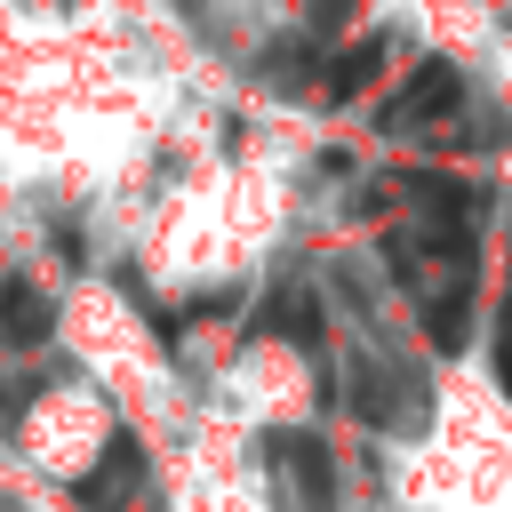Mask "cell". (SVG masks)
Returning a JSON list of instances; mask_svg holds the SVG:
<instances>
[{
	"label": "cell",
	"mask_w": 512,
	"mask_h": 512,
	"mask_svg": "<svg viewBox=\"0 0 512 512\" xmlns=\"http://www.w3.org/2000/svg\"><path fill=\"white\" fill-rule=\"evenodd\" d=\"M376 64H384V40H360V48H344V56L320 72V104H352V96L376 80Z\"/></svg>",
	"instance_id": "obj_2"
},
{
	"label": "cell",
	"mask_w": 512,
	"mask_h": 512,
	"mask_svg": "<svg viewBox=\"0 0 512 512\" xmlns=\"http://www.w3.org/2000/svg\"><path fill=\"white\" fill-rule=\"evenodd\" d=\"M440 112H456V64H416V80L400 88V104L384 120L408 128V120H440Z\"/></svg>",
	"instance_id": "obj_1"
},
{
	"label": "cell",
	"mask_w": 512,
	"mask_h": 512,
	"mask_svg": "<svg viewBox=\"0 0 512 512\" xmlns=\"http://www.w3.org/2000/svg\"><path fill=\"white\" fill-rule=\"evenodd\" d=\"M8 336H40V304H32L24 288L8 296Z\"/></svg>",
	"instance_id": "obj_4"
},
{
	"label": "cell",
	"mask_w": 512,
	"mask_h": 512,
	"mask_svg": "<svg viewBox=\"0 0 512 512\" xmlns=\"http://www.w3.org/2000/svg\"><path fill=\"white\" fill-rule=\"evenodd\" d=\"M496 376H504V392H512V296H504V320H496Z\"/></svg>",
	"instance_id": "obj_6"
},
{
	"label": "cell",
	"mask_w": 512,
	"mask_h": 512,
	"mask_svg": "<svg viewBox=\"0 0 512 512\" xmlns=\"http://www.w3.org/2000/svg\"><path fill=\"white\" fill-rule=\"evenodd\" d=\"M304 8H312V24H320V32H336V24H352V8H360V0H304Z\"/></svg>",
	"instance_id": "obj_5"
},
{
	"label": "cell",
	"mask_w": 512,
	"mask_h": 512,
	"mask_svg": "<svg viewBox=\"0 0 512 512\" xmlns=\"http://www.w3.org/2000/svg\"><path fill=\"white\" fill-rule=\"evenodd\" d=\"M272 448H280V464L296 472L304 504H312V512H328V496H336V488H328V456H320V440H304V432H280Z\"/></svg>",
	"instance_id": "obj_3"
}]
</instances>
